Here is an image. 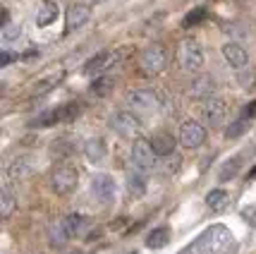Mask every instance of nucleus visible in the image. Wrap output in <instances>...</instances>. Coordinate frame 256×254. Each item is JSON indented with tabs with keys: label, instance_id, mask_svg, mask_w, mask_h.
<instances>
[{
	"label": "nucleus",
	"instance_id": "obj_1",
	"mask_svg": "<svg viewBox=\"0 0 256 254\" xmlns=\"http://www.w3.org/2000/svg\"><path fill=\"white\" fill-rule=\"evenodd\" d=\"M234 249H237V242L232 232L225 225H211L178 254H234Z\"/></svg>",
	"mask_w": 256,
	"mask_h": 254
},
{
	"label": "nucleus",
	"instance_id": "obj_2",
	"mask_svg": "<svg viewBox=\"0 0 256 254\" xmlns=\"http://www.w3.org/2000/svg\"><path fill=\"white\" fill-rule=\"evenodd\" d=\"M127 106L134 113H156L160 108V101L154 89H134L127 94Z\"/></svg>",
	"mask_w": 256,
	"mask_h": 254
},
{
	"label": "nucleus",
	"instance_id": "obj_3",
	"mask_svg": "<svg viewBox=\"0 0 256 254\" xmlns=\"http://www.w3.org/2000/svg\"><path fill=\"white\" fill-rule=\"evenodd\" d=\"M79 182V173L74 166H58L50 173V187L56 194H70L72 189L77 187Z\"/></svg>",
	"mask_w": 256,
	"mask_h": 254
},
{
	"label": "nucleus",
	"instance_id": "obj_4",
	"mask_svg": "<svg viewBox=\"0 0 256 254\" xmlns=\"http://www.w3.org/2000/svg\"><path fill=\"white\" fill-rule=\"evenodd\" d=\"M84 228H86V216H82V213H70V216H65L62 221L58 223V228L53 230V232H56L53 244H62L65 240H70V237L79 235Z\"/></svg>",
	"mask_w": 256,
	"mask_h": 254
},
{
	"label": "nucleus",
	"instance_id": "obj_5",
	"mask_svg": "<svg viewBox=\"0 0 256 254\" xmlns=\"http://www.w3.org/2000/svg\"><path fill=\"white\" fill-rule=\"evenodd\" d=\"M180 63L187 72H199L204 65V53H201V46L194 39H187L180 46Z\"/></svg>",
	"mask_w": 256,
	"mask_h": 254
},
{
	"label": "nucleus",
	"instance_id": "obj_6",
	"mask_svg": "<svg viewBox=\"0 0 256 254\" xmlns=\"http://www.w3.org/2000/svg\"><path fill=\"white\" fill-rule=\"evenodd\" d=\"M132 161H134V166H136V170H142V173H146V170H151V168L156 166V151H154L151 142L136 139L132 144Z\"/></svg>",
	"mask_w": 256,
	"mask_h": 254
},
{
	"label": "nucleus",
	"instance_id": "obj_7",
	"mask_svg": "<svg viewBox=\"0 0 256 254\" xmlns=\"http://www.w3.org/2000/svg\"><path fill=\"white\" fill-rule=\"evenodd\" d=\"M118 63V53L115 51H100V53H96L94 58H89L86 63H84V67H82V72L84 75H96V77H103V72L106 70H110L112 65Z\"/></svg>",
	"mask_w": 256,
	"mask_h": 254
},
{
	"label": "nucleus",
	"instance_id": "obj_8",
	"mask_svg": "<svg viewBox=\"0 0 256 254\" xmlns=\"http://www.w3.org/2000/svg\"><path fill=\"white\" fill-rule=\"evenodd\" d=\"M180 142H182V146H187V149H199L201 144L206 142L204 125L196 120L182 122V127H180Z\"/></svg>",
	"mask_w": 256,
	"mask_h": 254
},
{
	"label": "nucleus",
	"instance_id": "obj_9",
	"mask_svg": "<svg viewBox=\"0 0 256 254\" xmlns=\"http://www.w3.org/2000/svg\"><path fill=\"white\" fill-rule=\"evenodd\" d=\"M110 127L120 134V137H127V139H130V137H136V134H139L142 122H139V118H136L134 113L122 111V113H118V115L110 120Z\"/></svg>",
	"mask_w": 256,
	"mask_h": 254
},
{
	"label": "nucleus",
	"instance_id": "obj_10",
	"mask_svg": "<svg viewBox=\"0 0 256 254\" xmlns=\"http://www.w3.org/2000/svg\"><path fill=\"white\" fill-rule=\"evenodd\" d=\"M168 63V56L163 51V46H148L144 53H142V70L148 72V75H158Z\"/></svg>",
	"mask_w": 256,
	"mask_h": 254
},
{
	"label": "nucleus",
	"instance_id": "obj_11",
	"mask_svg": "<svg viewBox=\"0 0 256 254\" xmlns=\"http://www.w3.org/2000/svg\"><path fill=\"white\" fill-rule=\"evenodd\" d=\"M91 194L98 199L100 204H110L115 199V180L108 173H98L91 180Z\"/></svg>",
	"mask_w": 256,
	"mask_h": 254
},
{
	"label": "nucleus",
	"instance_id": "obj_12",
	"mask_svg": "<svg viewBox=\"0 0 256 254\" xmlns=\"http://www.w3.org/2000/svg\"><path fill=\"white\" fill-rule=\"evenodd\" d=\"M91 17V8L84 3H74L70 5L65 12V34H72L74 29H79L82 24H86Z\"/></svg>",
	"mask_w": 256,
	"mask_h": 254
},
{
	"label": "nucleus",
	"instance_id": "obj_13",
	"mask_svg": "<svg viewBox=\"0 0 256 254\" xmlns=\"http://www.w3.org/2000/svg\"><path fill=\"white\" fill-rule=\"evenodd\" d=\"M34 173V158L32 156H14L5 166V177L8 180H24Z\"/></svg>",
	"mask_w": 256,
	"mask_h": 254
},
{
	"label": "nucleus",
	"instance_id": "obj_14",
	"mask_svg": "<svg viewBox=\"0 0 256 254\" xmlns=\"http://www.w3.org/2000/svg\"><path fill=\"white\" fill-rule=\"evenodd\" d=\"M201 115H204V120H206V122L218 125V122H223L225 115H228V103H225L223 99L204 101V106H201Z\"/></svg>",
	"mask_w": 256,
	"mask_h": 254
},
{
	"label": "nucleus",
	"instance_id": "obj_15",
	"mask_svg": "<svg viewBox=\"0 0 256 254\" xmlns=\"http://www.w3.org/2000/svg\"><path fill=\"white\" fill-rule=\"evenodd\" d=\"M213 91H216V82H213L211 77H199V79H194V82H192V87H190L192 99H204V101H208V99H211Z\"/></svg>",
	"mask_w": 256,
	"mask_h": 254
},
{
	"label": "nucleus",
	"instance_id": "obj_16",
	"mask_svg": "<svg viewBox=\"0 0 256 254\" xmlns=\"http://www.w3.org/2000/svg\"><path fill=\"white\" fill-rule=\"evenodd\" d=\"M223 58L232 67H237V70L246 65V51L240 44H225L223 46Z\"/></svg>",
	"mask_w": 256,
	"mask_h": 254
},
{
	"label": "nucleus",
	"instance_id": "obj_17",
	"mask_svg": "<svg viewBox=\"0 0 256 254\" xmlns=\"http://www.w3.org/2000/svg\"><path fill=\"white\" fill-rule=\"evenodd\" d=\"M17 206V199H14V192H12L10 182H5L2 187H0V216L2 218H10L12 211Z\"/></svg>",
	"mask_w": 256,
	"mask_h": 254
},
{
	"label": "nucleus",
	"instance_id": "obj_18",
	"mask_svg": "<svg viewBox=\"0 0 256 254\" xmlns=\"http://www.w3.org/2000/svg\"><path fill=\"white\" fill-rule=\"evenodd\" d=\"M58 20V5L56 3H50V0H46L38 5V12H36V24L38 27H48V24H53Z\"/></svg>",
	"mask_w": 256,
	"mask_h": 254
},
{
	"label": "nucleus",
	"instance_id": "obj_19",
	"mask_svg": "<svg viewBox=\"0 0 256 254\" xmlns=\"http://www.w3.org/2000/svg\"><path fill=\"white\" fill-rule=\"evenodd\" d=\"M151 146H154L156 156H170L172 151H175V139H172V134L160 132L151 139Z\"/></svg>",
	"mask_w": 256,
	"mask_h": 254
},
{
	"label": "nucleus",
	"instance_id": "obj_20",
	"mask_svg": "<svg viewBox=\"0 0 256 254\" xmlns=\"http://www.w3.org/2000/svg\"><path fill=\"white\" fill-rule=\"evenodd\" d=\"M127 192L132 197H144L146 194V175L142 170H134L127 175Z\"/></svg>",
	"mask_w": 256,
	"mask_h": 254
},
{
	"label": "nucleus",
	"instance_id": "obj_21",
	"mask_svg": "<svg viewBox=\"0 0 256 254\" xmlns=\"http://www.w3.org/2000/svg\"><path fill=\"white\" fill-rule=\"evenodd\" d=\"M168 242H170V230L168 228H156V230L148 232V237H146V247H151V249H160Z\"/></svg>",
	"mask_w": 256,
	"mask_h": 254
},
{
	"label": "nucleus",
	"instance_id": "obj_22",
	"mask_svg": "<svg viewBox=\"0 0 256 254\" xmlns=\"http://www.w3.org/2000/svg\"><path fill=\"white\" fill-rule=\"evenodd\" d=\"M84 154L89 161H100L106 156V142L103 139H89L84 144Z\"/></svg>",
	"mask_w": 256,
	"mask_h": 254
},
{
	"label": "nucleus",
	"instance_id": "obj_23",
	"mask_svg": "<svg viewBox=\"0 0 256 254\" xmlns=\"http://www.w3.org/2000/svg\"><path fill=\"white\" fill-rule=\"evenodd\" d=\"M206 204H208L211 211H220L228 204V192L225 189H211L208 197H206Z\"/></svg>",
	"mask_w": 256,
	"mask_h": 254
},
{
	"label": "nucleus",
	"instance_id": "obj_24",
	"mask_svg": "<svg viewBox=\"0 0 256 254\" xmlns=\"http://www.w3.org/2000/svg\"><path fill=\"white\" fill-rule=\"evenodd\" d=\"M112 87V77H96L94 79V84L89 87V91L94 96H106Z\"/></svg>",
	"mask_w": 256,
	"mask_h": 254
},
{
	"label": "nucleus",
	"instance_id": "obj_25",
	"mask_svg": "<svg viewBox=\"0 0 256 254\" xmlns=\"http://www.w3.org/2000/svg\"><path fill=\"white\" fill-rule=\"evenodd\" d=\"M206 17H208V8H204V5H201V8H194V10L182 20V27H194V24L204 22Z\"/></svg>",
	"mask_w": 256,
	"mask_h": 254
},
{
	"label": "nucleus",
	"instance_id": "obj_26",
	"mask_svg": "<svg viewBox=\"0 0 256 254\" xmlns=\"http://www.w3.org/2000/svg\"><path fill=\"white\" fill-rule=\"evenodd\" d=\"M240 163H242V158H240V156H234V158H230V161H228V163H225L223 168H220V180H232L234 175H237V170H240Z\"/></svg>",
	"mask_w": 256,
	"mask_h": 254
},
{
	"label": "nucleus",
	"instance_id": "obj_27",
	"mask_svg": "<svg viewBox=\"0 0 256 254\" xmlns=\"http://www.w3.org/2000/svg\"><path fill=\"white\" fill-rule=\"evenodd\" d=\"M246 127H249V120H244V118H240V120H234L228 130H225V137L228 139H237L240 134H244L246 132Z\"/></svg>",
	"mask_w": 256,
	"mask_h": 254
},
{
	"label": "nucleus",
	"instance_id": "obj_28",
	"mask_svg": "<svg viewBox=\"0 0 256 254\" xmlns=\"http://www.w3.org/2000/svg\"><path fill=\"white\" fill-rule=\"evenodd\" d=\"M60 79H62V75H53V77H48V79H44V82H38V84L34 87V94H36V96H44V94H48L50 89L56 87Z\"/></svg>",
	"mask_w": 256,
	"mask_h": 254
},
{
	"label": "nucleus",
	"instance_id": "obj_29",
	"mask_svg": "<svg viewBox=\"0 0 256 254\" xmlns=\"http://www.w3.org/2000/svg\"><path fill=\"white\" fill-rule=\"evenodd\" d=\"M22 36V27H8V29H2V41L5 44H10L14 39H20Z\"/></svg>",
	"mask_w": 256,
	"mask_h": 254
},
{
	"label": "nucleus",
	"instance_id": "obj_30",
	"mask_svg": "<svg viewBox=\"0 0 256 254\" xmlns=\"http://www.w3.org/2000/svg\"><path fill=\"white\" fill-rule=\"evenodd\" d=\"M242 218H244L249 225H256V204H252V206H244V209H242Z\"/></svg>",
	"mask_w": 256,
	"mask_h": 254
},
{
	"label": "nucleus",
	"instance_id": "obj_31",
	"mask_svg": "<svg viewBox=\"0 0 256 254\" xmlns=\"http://www.w3.org/2000/svg\"><path fill=\"white\" fill-rule=\"evenodd\" d=\"M256 115V101H252L249 106H244V113H242V118L244 120H249V118H254Z\"/></svg>",
	"mask_w": 256,
	"mask_h": 254
},
{
	"label": "nucleus",
	"instance_id": "obj_32",
	"mask_svg": "<svg viewBox=\"0 0 256 254\" xmlns=\"http://www.w3.org/2000/svg\"><path fill=\"white\" fill-rule=\"evenodd\" d=\"M14 58H20V56H14V53H10V51H2V58H0V65L2 67H8L14 60Z\"/></svg>",
	"mask_w": 256,
	"mask_h": 254
},
{
	"label": "nucleus",
	"instance_id": "obj_33",
	"mask_svg": "<svg viewBox=\"0 0 256 254\" xmlns=\"http://www.w3.org/2000/svg\"><path fill=\"white\" fill-rule=\"evenodd\" d=\"M36 56H38V51H36V48H29V51H26V53H22L20 58H22V60H29V58H36Z\"/></svg>",
	"mask_w": 256,
	"mask_h": 254
},
{
	"label": "nucleus",
	"instance_id": "obj_34",
	"mask_svg": "<svg viewBox=\"0 0 256 254\" xmlns=\"http://www.w3.org/2000/svg\"><path fill=\"white\" fill-rule=\"evenodd\" d=\"M246 180H256V166L252 168V170H249V173H246Z\"/></svg>",
	"mask_w": 256,
	"mask_h": 254
},
{
	"label": "nucleus",
	"instance_id": "obj_35",
	"mask_svg": "<svg viewBox=\"0 0 256 254\" xmlns=\"http://www.w3.org/2000/svg\"><path fill=\"white\" fill-rule=\"evenodd\" d=\"M94 3H103V0H94Z\"/></svg>",
	"mask_w": 256,
	"mask_h": 254
}]
</instances>
